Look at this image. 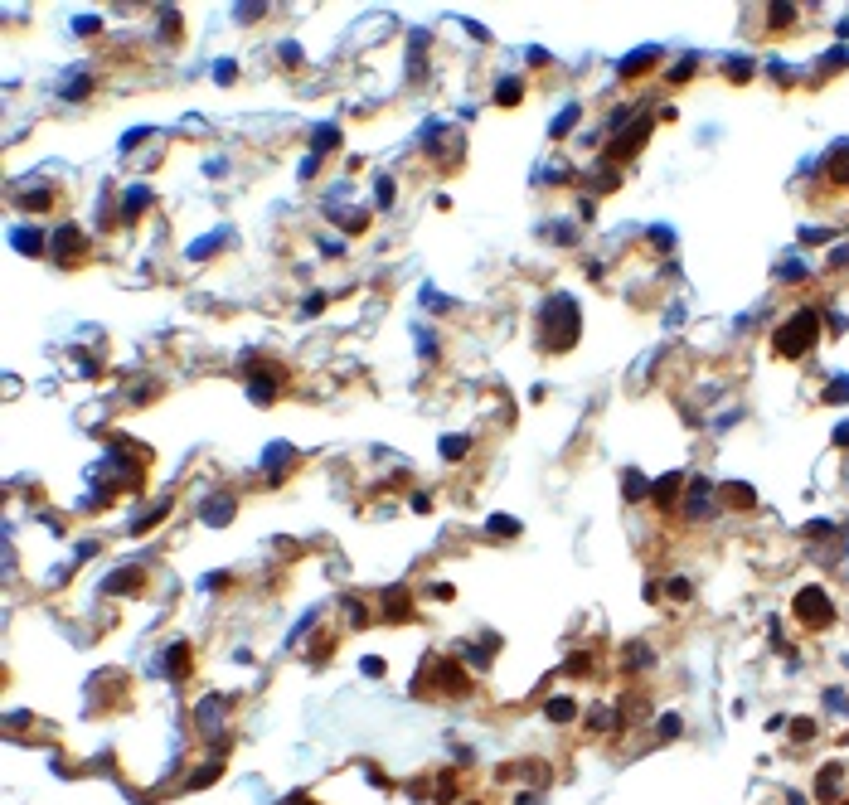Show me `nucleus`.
Segmentation results:
<instances>
[{
	"label": "nucleus",
	"mask_w": 849,
	"mask_h": 805,
	"mask_svg": "<svg viewBox=\"0 0 849 805\" xmlns=\"http://www.w3.org/2000/svg\"><path fill=\"white\" fill-rule=\"evenodd\" d=\"M578 330H583V320H578L573 296H553V301L539 306V340H543L548 354L573 349V345H578Z\"/></svg>",
	"instance_id": "nucleus-1"
},
{
	"label": "nucleus",
	"mask_w": 849,
	"mask_h": 805,
	"mask_svg": "<svg viewBox=\"0 0 849 805\" xmlns=\"http://www.w3.org/2000/svg\"><path fill=\"white\" fill-rule=\"evenodd\" d=\"M816 335H820V315H816V306H806V310H796L781 330H776V354H786V359H801L811 345H816Z\"/></svg>",
	"instance_id": "nucleus-2"
},
{
	"label": "nucleus",
	"mask_w": 849,
	"mask_h": 805,
	"mask_svg": "<svg viewBox=\"0 0 849 805\" xmlns=\"http://www.w3.org/2000/svg\"><path fill=\"white\" fill-rule=\"evenodd\" d=\"M796 621L811 626V631H825V626L835 621V606H830V597H825V587H801V592H796Z\"/></svg>",
	"instance_id": "nucleus-3"
},
{
	"label": "nucleus",
	"mask_w": 849,
	"mask_h": 805,
	"mask_svg": "<svg viewBox=\"0 0 849 805\" xmlns=\"http://www.w3.org/2000/svg\"><path fill=\"white\" fill-rule=\"evenodd\" d=\"M423 689H437V694H466V689H471V679H466L461 660H442L432 679H418V684H413V694H418V699H423Z\"/></svg>",
	"instance_id": "nucleus-4"
},
{
	"label": "nucleus",
	"mask_w": 849,
	"mask_h": 805,
	"mask_svg": "<svg viewBox=\"0 0 849 805\" xmlns=\"http://www.w3.org/2000/svg\"><path fill=\"white\" fill-rule=\"evenodd\" d=\"M248 384H253V398L257 402H272L277 389H282V369H277V364H262V369L248 374Z\"/></svg>",
	"instance_id": "nucleus-5"
},
{
	"label": "nucleus",
	"mask_w": 849,
	"mask_h": 805,
	"mask_svg": "<svg viewBox=\"0 0 849 805\" xmlns=\"http://www.w3.org/2000/svg\"><path fill=\"white\" fill-rule=\"evenodd\" d=\"M195 665V645L190 640H175L170 650H165V665H160V675H170V679H185V670Z\"/></svg>",
	"instance_id": "nucleus-6"
},
{
	"label": "nucleus",
	"mask_w": 849,
	"mask_h": 805,
	"mask_svg": "<svg viewBox=\"0 0 849 805\" xmlns=\"http://www.w3.org/2000/svg\"><path fill=\"white\" fill-rule=\"evenodd\" d=\"M78 253H83V233H78L73 223H63V228L54 233V257H59V262H73Z\"/></svg>",
	"instance_id": "nucleus-7"
},
{
	"label": "nucleus",
	"mask_w": 849,
	"mask_h": 805,
	"mask_svg": "<svg viewBox=\"0 0 849 805\" xmlns=\"http://www.w3.org/2000/svg\"><path fill=\"white\" fill-rule=\"evenodd\" d=\"M10 243H15L24 257H39V253H44V233H39V228H29V223H20V228L10 233Z\"/></svg>",
	"instance_id": "nucleus-8"
},
{
	"label": "nucleus",
	"mask_w": 849,
	"mask_h": 805,
	"mask_svg": "<svg viewBox=\"0 0 849 805\" xmlns=\"http://www.w3.org/2000/svg\"><path fill=\"white\" fill-rule=\"evenodd\" d=\"M200 514H204V524H213V529L228 524V519H233V495H209V504H204Z\"/></svg>",
	"instance_id": "nucleus-9"
},
{
	"label": "nucleus",
	"mask_w": 849,
	"mask_h": 805,
	"mask_svg": "<svg viewBox=\"0 0 849 805\" xmlns=\"http://www.w3.org/2000/svg\"><path fill=\"white\" fill-rule=\"evenodd\" d=\"M384 616H389V621H408V616H413V602H408L403 587H393V592L384 597Z\"/></svg>",
	"instance_id": "nucleus-10"
},
{
	"label": "nucleus",
	"mask_w": 849,
	"mask_h": 805,
	"mask_svg": "<svg viewBox=\"0 0 849 805\" xmlns=\"http://www.w3.org/2000/svg\"><path fill=\"white\" fill-rule=\"evenodd\" d=\"M146 204H151V190H146V185H131V195H126V204H121V218H126V223H136Z\"/></svg>",
	"instance_id": "nucleus-11"
},
{
	"label": "nucleus",
	"mask_w": 849,
	"mask_h": 805,
	"mask_svg": "<svg viewBox=\"0 0 849 805\" xmlns=\"http://www.w3.org/2000/svg\"><path fill=\"white\" fill-rule=\"evenodd\" d=\"M655 59H660L655 49H636L631 59H622V68H617V73H622V78H640V68H650Z\"/></svg>",
	"instance_id": "nucleus-12"
},
{
	"label": "nucleus",
	"mask_w": 849,
	"mask_h": 805,
	"mask_svg": "<svg viewBox=\"0 0 849 805\" xmlns=\"http://www.w3.org/2000/svg\"><path fill=\"white\" fill-rule=\"evenodd\" d=\"M679 486H684L679 476H660V481L650 486V500H655V504H675V495H679Z\"/></svg>",
	"instance_id": "nucleus-13"
},
{
	"label": "nucleus",
	"mask_w": 849,
	"mask_h": 805,
	"mask_svg": "<svg viewBox=\"0 0 849 805\" xmlns=\"http://www.w3.org/2000/svg\"><path fill=\"white\" fill-rule=\"evenodd\" d=\"M136 587H141V573L136 568H117L107 578V592H136Z\"/></svg>",
	"instance_id": "nucleus-14"
},
{
	"label": "nucleus",
	"mask_w": 849,
	"mask_h": 805,
	"mask_svg": "<svg viewBox=\"0 0 849 805\" xmlns=\"http://www.w3.org/2000/svg\"><path fill=\"white\" fill-rule=\"evenodd\" d=\"M340 146V126H316V136H311V151H316V160L320 156H330Z\"/></svg>",
	"instance_id": "nucleus-15"
},
{
	"label": "nucleus",
	"mask_w": 849,
	"mask_h": 805,
	"mask_svg": "<svg viewBox=\"0 0 849 805\" xmlns=\"http://www.w3.org/2000/svg\"><path fill=\"white\" fill-rule=\"evenodd\" d=\"M573 718H578L573 699H548V723H573Z\"/></svg>",
	"instance_id": "nucleus-16"
},
{
	"label": "nucleus",
	"mask_w": 849,
	"mask_h": 805,
	"mask_svg": "<svg viewBox=\"0 0 849 805\" xmlns=\"http://www.w3.org/2000/svg\"><path fill=\"white\" fill-rule=\"evenodd\" d=\"M830 180H835V185H845V180H849V141H840V146H835V165H830Z\"/></svg>",
	"instance_id": "nucleus-17"
},
{
	"label": "nucleus",
	"mask_w": 849,
	"mask_h": 805,
	"mask_svg": "<svg viewBox=\"0 0 849 805\" xmlns=\"http://www.w3.org/2000/svg\"><path fill=\"white\" fill-rule=\"evenodd\" d=\"M466 451H471V437H442V456L446 461H461Z\"/></svg>",
	"instance_id": "nucleus-18"
},
{
	"label": "nucleus",
	"mask_w": 849,
	"mask_h": 805,
	"mask_svg": "<svg viewBox=\"0 0 849 805\" xmlns=\"http://www.w3.org/2000/svg\"><path fill=\"white\" fill-rule=\"evenodd\" d=\"M723 500L738 504V509H752V486H723Z\"/></svg>",
	"instance_id": "nucleus-19"
},
{
	"label": "nucleus",
	"mask_w": 849,
	"mask_h": 805,
	"mask_svg": "<svg viewBox=\"0 0 849 805\" xmlns=\"http://www.w3.org/2000/svg\"><path fill=\"white\" fill-rule=\"evenodd\" d=\"M704 509H709V486L694 481V486H689V514H704Z\"/></svg>",
	"instance_id": "nucleus-20"
},
{
	"label": "nucleus",
	"mask_w": 849,
	"mask_h": 805,
	"mask_svg": "<svg viewBox=\"0 0 849 805\" xmlns=\"http://www.w3.org/2000/svg\"><path fill=\"white\" fill-rule=\"evenodd\" d=\"M520 98H525V88H520L515 78H505V83L495 88V102H505V107H515V102H520Z\"/></svg>",
	"instance_id": "nucleus-21"
},
{
	"label": "nucleus",
	"mask_w": 849,
	"mask_h": 805,
	"mask_svg": "<svg viewBox=\"0 0 849 805\" xmlns=\"http://www.w3.org/2000/svg\"><path fill=\"white\" fill-rule=\"evenodd\" d=\"M223 238H228V233H213V238H200V243L190 248V257H209V253H218V248H223Z\"/></svg>",
	"instance_id": "nucleus-22"
},
{
	"label": "nucleus",
	"mask_w": 849,
	"mask_h": 805,
	"mask_svg": "<svg viewBox=\"0 0 849 805\" xmlns=\"http://www.w3.org/2000/svg\"><path fill=\"white\" fill-rule=\"evenodd\" d=\"M486 529H490V534H520V519H510V514H490Z\"/></svg>",
	"instance_id": "nucleus-23"
},
{
	"label": "nucleus",
	"mask_w": 849,
	"mask_h": 805,
	"mask_svg": "<svg viewBox=\"0 0 849 805\" xmlns=\"http://www.w3.org/2000/svg\"><path fill=\"white\" fill-rule=\"evenodd\" d=\"M213 78H218V83H233V78H238V63H233V59H218V63H213Z\"/></svg>",
	"instance_id": "nucleus-24"
},
{
	"label": "nucleus",
	"mask_w": 849,
	"mask_h": 805,
	"mask_svg": "<svg viewBox=\"0 0 849 805\" xmlns=\"http://www.w3.org/2000/svg\"><path fill=\"white\" fill-rule=\"evenodd\" d=\"M694 68H699V59H679V63L670 68V83H684V78H689Z\"/></svg>",
	"instance_id": "nucleus-25"
},
{
	"label": "nucleus",
	"mask_w": 849,
	"mask_h": 805,
	"mask_svg": "<svg viewBox=\"0 0 849 805\" xmlns=\"http://www.w3.org/2000/svg\"><path fill=\"white\" fill-rule=\"evenodd\" d=\"M374 200L384 204V209L393 204V180H389V175H379V185H374Z\"/></svg>",
	"instance_id": "nucleus-26"
},
{
	"label": "nucleus",
	"mask_w": 849,
	"mask_h": 805,
	"mask_svg": "<svg viewBox=\"0 0 849 805\" xmlns=\"http://www.w3.org/2000/svg\"><path fill=\"white\" fill-rule=\"evenodd\" d=\"M655 728H660V737H679V713H665Z\"/></svg>",
	"instance_id": "nucleus-27"
},
{
	"label": "nucleus",
	"mask_w": 849,
	"mask_h": 805,
	"mask_svg": "<svg viewBox=\"0 0 849 805\" xmlns=\"http://www.w3.org/2000/svg\"><path fill=\"white\" fill-rule=\"evenodd\" d=\"M791 737H796V742L816 737V723H811V718H796V723H791Z\"/></svg>",
	"instance_id": "nucleus-28"
},
{
	"label": "nucleus",
	"mask_w": 849,
	"mask_h": 805,
	"mask_svg": "<svg viewBox=\"0 0 849 805\" xmlns=\"http://www.w3.org/2000/svg\"><path fill=\"white\" fill-rule=\"evenodd\" d=\"M49 200H54L49 190H39V195H20V204H24V209H49Z\"/></svg>",
	"instance_id": "nucleus-29"
},
{
	"label": "nucleus",
	"mask_w": 849,
	"mask_h": 805,
	"mask_svg": "<svg viewBox=\"0 0 849 805\" xmlns=\"http://www.w3.org/2000/svg\"><path fill=\"white\" fill-rule=\"evenodd\" d=\"M563 670H568V675H587V670H592V660H587V655H583V650H578V655H573V660H568V665H563Z\"/></svg>",
	"instance_id": "nucleus-30"
},
{
	"label": "nucleus",
	"mask_w": 849,
	"mask_h": 805,
	"mask_svg": "<svg viewBox=\"0 0 849 805\" xmlns=\"http://www.w3.org/2000/svg\"><path fill=\"white\" fill-rule=\"evenodd\" d=\"M573 121H578V107H568V112H563V116H558V121H553V136H563V131H568V126H573Z\"/></svg>",
	"instance_id": "nucleus-31"
},
{
	"label": "nucleus",
	"mask_w": 849,
	"mask_h": 805,
	"mask_svg": "<svg viewBox=\"0 0 849 805\" xmlns=\"http://www.w3.org/2000/svg\"><path fill=\"white\" fill-rule=\"evenodd\" d=\"M849 398V379H835V389L825 393V402H845Z\"/></svg>",
	"instance_id": "nucleus-32"
},
{
	"label": "nucleus",
	"mask_w": 849,
	"mask_h": 805,
	"mask_svg": "<svg viewBox=\"0 0 849 805\" xmlns=\"http://www.w3.org/2000/svg\"><path fill=\"white\" fill-rule=\"evenodd\" d=\"M359 670H364V675H369V679H379V675H384V660H379V655H369V660H364V665H359Z\"/></svg>",
	"instance_id": "nucleus-33"
},
{
	"label": "nucleus",
	"mask_w": 849,
	"mask_h": 805,
	"mask_svg": "<svg viewBox=\"0 0 849 805\" xmlns=\"http://www.w3.org/2000/svg\"><path fill=\"white\" fill-rule=\"evenodd\" d=\"M301 310H306V315H320V310H325V296H320V292H316V296H306Z\"/></svg>",
	"instance_id": "nucleus-34"
},
{
	"label": "nucleus",
	"mask_w": 849,
	"mask_h": 805,
	"mask_svg": "<svg viewBox=\"0 0 849 805\" xmlns=\"http://www.w3.org/2000/svg\"><path fill=\"white\" fill-rule=\"evenodd\" d=\"M345 611H350V621H354V626H364V621H369V616H364V606L354 602V597H350V602H345Z\"/></svg>",
	"instance_id": "nucleus-35"
},
{
	"label": "nucleus",
	"mask_w": 849,
	"mask_h": 805,
	"mask_svg": "<svg viewBox=\"0 0 849 805\" xmlns=\"http://www.w3.org/2000/svg\"><path fill=\"white\" fill-rule=\"evenodd\" d=\"M670 597H675V602H684V597H689V582H684V578H675V582H670Z\"/></svg>",
	"instance_id": "nucleus-36"
},
{
	"label": "nucleus",
	"mask_w": 849,
	"mask_h": 805,
	"mask_svg": "<svg viewBox=\"0 0 849 805\" xmlns=\"http://www.w3.org/2000/svg\"><path fill=\"white\" fill-rule=\"evenodd\" d=\"M640 490H645V486H640V476H631V481H626V495H631V504H640Z\"/></svg>",
	"instance_id": "nucleus-37"
},
{
	"label": "nucleus",
	"mask_w": 849,
	"mask_h": 805,
	"mask_svg": "<svg viewBox=\"0 0 849 805\" xmlns=\"http://www.w3.org/2000/svg\"><path fill=\"white\" fill-rule=\"evenodd\" d=\"M845 262H849V248H845V243H840V248L830 253V267H845Z\"/></svg>",
	"instance_id": "nucleus-38"
},
{
	"label": "nucleus",
	"mask_w": 849,
	"mask_h": 805,
	"mask_svg": "<svg viewBox=\"0 0 849 805\" xmlns=\"http://www.w3.org/2000/svg\"><path fill=\"white\" fill-rule=\"evenodd\" d=\"M292 805H316V801H306V796H292Z\"/></svg>",
	"instance_id": "nucleus-39"
},
{
	"label": "nucleus",
	"mask_w": 849,
	"mask_h": 805,
	"mask_svg": "<svg viewBox=\"0 0 849 805\" xmlns=\"http://www.w3.org/2000/svg\"><path fill=\"white\" fill-rule=\"evenodd\" d=\"M520 805H539V796H520Z\"/></svg>",
	"instance_id": "nucleus-40"
},
{
	"label": "nucleus",
	"mask_w": 849,
	"mask_h": 805,
	"mask_svg": "<svg viewBox=\"0 0 849 805\" xmlns=\"http://www.w3.org/2000/svg\"><path fill=\"white\" fill-rule=\"evenodd\" d=\"M466 805H481V801H466Z\"/></svg>",
	"instance_id": "nucleus-41"
}]
</instances>
